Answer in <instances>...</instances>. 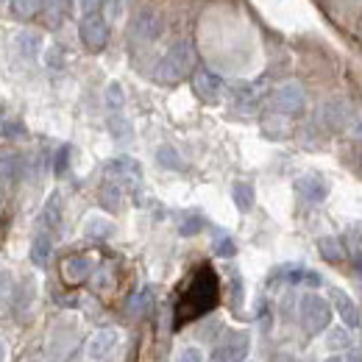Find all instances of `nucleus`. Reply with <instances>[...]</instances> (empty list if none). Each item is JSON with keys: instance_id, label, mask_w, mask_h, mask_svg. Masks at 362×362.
<instances>
[{"instance_id": "obj_16", "label": "nucleus", "mask_w": 362, "mask_h": 362, "mask_svg": "<svg viewBox=\"0 0 362 362\" xmlns=\"http://www.w3.org/2000/svg\"><path fill=\"white\" fill-rule=\"evenodd\" d=\"M42 20L50 28H59L70 17V0H42Z\"/></svg>"}, {"instance_id": "obj_34", "label": "nucleus", "mask_w": 362, "mask_h": 362, "mask_svg": "<svg viewBox=\"0 0 362 362\" xmlns=\"http://www.w3.org/2000/svg\"><path fill=\"white\" fill-rule=\"evenodd\" d=\"M201 228H204V218L192 215V218H187V221L181 223V234H184V237H189V234H198Z\"/></svg>"}, {"instance_id": "obj_6", "label": "nucleus", "mask_w": 362, "mask_h": 362, "mask_svg": "<svg viewBox=\"0 0 362 362\" xmlns=\"http://www.w3.org/2000/svg\"><path fill=\"white\" fill-rule=\"evenodd\" d=\"M304 103H307V95L301 90V84H281L271 92V109L276 115H301L304 112Z\"/></svg>"}, {"instance_id": "obj_13", "label": "nucleus", "mask_w": 362, "mask_h": 362, "mask_svg": "<svg viewBox=\"0 0 362 362\" xmlns=\"http://www.w3.org/2000/svg\"><path fill=\"white\" fill-rule=\"evenodd\" d=\"M296 192L307 201V204H323L326 195H329V184L315 176V173H307L301 179H296Z\"/></svg>"}, {"instance_id": "obj_37", "label": "nucleus", "mask_w": 362, "mask_h": 362, "mask_svg": "<svg viewBox=\"0 0 362 362\" xmlns=\"http://www.w3.org/2000/svg\"><path fill=\"white\" fill-rule=\"evenodd\" d=\"M78 6H81V11H84V14H92V11H100L103 0H78Z\"/></svg>"}, {"instance_id": "obj_36", "label": "nucleus", "mask_w": 362, "mask_h": 362, "mask_svg": "<svg viewBox=\"0 0 362 362\" xmlns=\"http://www.w3.org/2000/svg\"><path fill=\"white\" fill-rule=\"evenodd\" d=\"M62 64H64L62 47H50V50H47V67H62Z\"/></svg>"}, {"instance_id": "obj_12", "label": "nucleus", "mask_w": 362, "mask_h": 362, "mask_svg": "<svg viewBox=\"0 0 362 362\" xmlns=\"http://www.w3.org/2000/svg\"><path fill=\"white\" fill-rule=\"evenodd\" d=\"M329 304L337 310V315L343 317L346 329L360 326V310H357V304H354V298L349 293H343L340 287H329Z\"/></svg>"}, {"instance_id": "obj_26", "label": "nucleus", "mask_w": 362, "mask_h": 362, "mask_svg": "<svg viewBox=\"0 0 362 362\" xmlns=\"http://www.w3.org/2000/svg\"><path fill=\"white\" fill-rule=\"evenodd\" d=\"M42 11V0H11V14L20 20H31Z\"/></svg>"}, {"instance_id": "obj_9", "label": "nucleus", "mask_w": 362, "mask_h": 362, "mask_svg": "<svg viewBox=\"0 0 362 362\" xmlns=\"http://www.w3.org/2000/svg\"><path fill=\"white\" fill-rule=\"evenodd\" d=\"M106 176L112 181H117L120 187H132L134 189L136 184L142 181V168L132 156H120V159H112L106 165Z\"/></svg>"}, {"instance_id": "obj_33", "label": "nucleus", "mask_w": 362, "mask_h": 362, "mask_svg": "<svg viewBox=\"0 0 362 362\" xmlns=\"http://www.w3.org/2000/svg\"><path fill=\"white\" fill-rule=\"evenodd\" d=\"M148 304H151V293H148V290L136 293L134 298H132V313H134V315L145 313V310H148Z\"/></svg>"}, {"instance_id": "obj_43", "label": "nucleus", "mask_w": 362, "mask_h": 362, "mask_svg": "<svg viewBox=\"0 0 362 362\" xmlns=\"http://www.w3.org/2000/svg\"><path fill=\"white\" fill-rule=\"evenodd\" d=\"M281 362H298V360H293V357H287V360H281Z\"/></svg>"}, {"instance_id": "obj_18", "label": "nucleus", "mask_w": 362, "mask_h": 362, "mask_svg": "<svg viewBox=\"0 0 362 362\" xmlns=\"http://www.w3.org/2000/svg\"><path fill=\"white\" fill-rule=\"evenodd\" d=\"M98 201H100L103 209H109V212H120V206H123V187H120L117 181L109 179L103 187H100Z\"/></svg>"}, {"instance_id": "obj_21", "label": "nucleus", "mask_w": 362, "mask_h": 362, "mask_svg": "<svg viewBox=\"0 0 362 362\" xmlns=\"http://www.w3.org/2000/svg\"><path fill=\"white\" fill-rule=\"evenodd\" d=\"M326 349L329 351H349L351 349V334L346 326H329L326 329Z\"/></svg>"}, {"instance_id": "obj_28", "label": "nucleus", "mask_w": 362, "mask_h": 362, "mask_svg": "<svg viewBox=\"0 0 362 362\" xmlns=\"http://www.w3.org/2000/svg\"><path fill=\"white\" fill-rule=\"evenodd\" d=\"M123 103H126V95H123V87L117 81H112L106 87V106L109 112H123Z\"/></svg>"}, {"instance_id": "obj_27", "label": "nucleus", "mask_w": 362, "mask_h": 362, "mask_svg": "<svg viewBox=\"0 0 362 362\" xmlns=\"http://www.w3.org/2000/svg\"><path fill=\"white\" fill-rule=\"evenodd\" d=\"M115 231V226L106 221V218H98V215H92L90 221L84 223V234L92 237V240H100V237H109Z\"/></svg>"}, {"instance_id": "obj_14", "label": "nucleus", "mask_w": 362, "mask_h": 362, "mask_svg": "<svg viewBox=\"0 0 362 362\" xmlns=\"http://www.w3.org/2000/svg\"><path fill=\"white\" fill-rule=\"evenodd\" d=\"M62 273H64V279H67L70 284H78V281H84V279L92 273V259L90 257H84V254L67 257L64 265H62Z\"/></svg>"}, {"instance_id": "obj_40", "label": "nucleus", "mask_w": 362, "mask_h": 362, "mask_svg": "<svg viewBox=\"0 0 362 362\" xmlns=\"http://www.w3.org/2000/svg\"><path fill=\"white\" fill-rule=\"evenodd\" d=\"M349 362H362L360 351H354V349H351V357H349Z\"/></svg>"}, {"instance_id": "obj_23", "label": "nucleus", "mask_w": 362, "mask_h": 362, "mask_svg": "<svg viewBox=\"0 0 362 362\" xmlns=\"http://www.w3.org/2000/svg\"><path fill=\"white\" fill-rule=\"evenodd\" d=\"M156 162H159L165 170H184V159H181V153L173 145H162V148L156 151Z\"/></svg>"}, {"instance_id": "obj_31", "label": "nucleus", "mask_w": 362, "mask_h": 362, "mask_svg": "<svg viewBox=\"0 0 362 362\" xmlns=\"http://www.w3.org/2000/svg\"><path fill=\"white\" fill-rule=\"evenodd\" d=\"M234 251H237V245H234V240L231 237H218L215 240V254L218 257H234Z\"/></svg>"}, {"instance_id": "obj_29", "label": "nucleus", "mask_w": 362, "mask_h": 362, "mask_svg": "<svg viewBox=\"0 0 362 362\" xmlns=\"http://www.w3.org/2000/svg\"><path fill=\"white\" fill-rule=\"evenodd\" d=\"M100 8H103L100 14L106 17V23H115V20L123 17V11H126V0H103Z\"/></svg>"}, {"instance_id": "obj_32", "label": "nucleus", "mask_w": 362, "mask_h": 362, "mask_svg": "<svg viewBox=\"0 0 362 362\" xmlns=\"http://www.w3.org/2000/svg\"><path fill=\"white\" fill-rule=\"evenodd\" d=\"M176 362H204V351L201 349H195V346H187V349H181Z\"/></svg>"}, {"instance_id": "obj_10", "label": "nucleus", "mask_w": 362, "mask_h": 362, "mask_svg": "<svg viewBox=\"0 0 362 362\" xmlns=\"http://www.w3.org/2000/svg\"><path fill=\"white\" fill-rule=\"evenodd\" d=\"M245 354H248V334L245 332H228L215 346V360L218 362H243Z\"/></svg>"}, {"instance_id": "obj_7", "label": "nucleus", "mask_w": 362, "mask_h": 362, "mask_svg": "<svg viewBox=\"0 0 362 362\" xmlns=\"http://www.w3.org/2000/svg\"><path fill=\"white\" fill-rule=\"evenodd\" d=\"M78 37H81L84 47L92 50V53L103 50L106 42H109V23H106V17H103L100 11L84 14V20H81V25H78Z\"/></svg>"}, {"instance_id": "obj_8", "label": "nucleus", "mask_w": 362, "mask_h": 362, "mask_svg": "<svg viewBox=\"0 0 362 362\" xmlns=\"http://www.w3.org/2000/svg\"><path fill=\"white\" fill-rule=\"evenodd\" d=\"M120 346V332L117 329H98L87 340V360L90 362H106Z\"/></svg>"}, {"instance_id": "obj_4", "label": "nucleus", "mask_w": 362, "mask_h": 362, "mask_svg": "<svg viewBox=\"0 0 362 362\" xmlns=\"http://www.w3.org/2000/svg\"><path fill=\"white\" fill-rule=\"evenodd\" d=\"M165 31V20L156 8H139L132 20V28H129V37L136 45H151L162 37Z\"/></svg>"}, {"instance_id": "obj_15", "label": "nucleus", "mask_w": 362, "mask_h": 362, "mask_svg": "<svg viewBox=\"0 0 362 362\" xmlns=\"http://www.w3.org/2000/svg\"><path fill=\"white\" fill-rule=\"evenodd\" d=\"M50 254H53V234L37 228V234H34V240H31V262L40 265V268H45Z\"/></svg>"}, {"instance_id": "obj_30", "label": "nucleus", "mask_w": 362, "mask_h": 362, "mask_svg": "<svg viewBox=\"0 0 362 362\" xmlns=\"http://www.w3.org/2000/svg\"><path fill=\"white\" fill-rule=\"evenodd\" d=\"M262 129H265V134L273 136V139H281V136H287V120H284V115H279V117H268Z\"/></svg>"}, {"instance_id": "obj_17", "label": "nucleus", "mask_w": 362, "mask_h": 362, "mask_svg": "<svg viewBox=\"0 0 362 362\" xmlns=\"http://www.w3.org/2000/svg\"><path fill=\"white\" fill-rule=\"evenodd\" d=\"M40 228L47 234H56L62 228V201H59V195H53L45 204V209L40 215Z\"/></svg>"}, {"instance_id": "obj_1", "label": "nucleus", "mask_w": 362, "mask_h": 362, "mask_svg": "<svg viewBox=\"0 0 362 362\" xmlns=\"http://www.w3.org/2000/svg\"><path fill=\"white\" fill-rule=\"evenodd\" d=\"M218 301V276L209 271V268H201L195 273V279L189 281L184 298L179 301V310H176V326L187 323V320H195V317L206 315Z\"/></svg>"}, {"instance_id": "obj_39", "label": "nucleus", "mask_w": 362, "mask_h": 362, "mask_svg": "<svg viewBox=\"0 0 362 362\" xmlns=\"http://www.w3.org/2000/svg\"><path fill=\"white\" fill-rule=\"evenodd\" d=\"M349 129H351V134H354V136H357V139L362 142V117H357V120H351V126H349Z\"/></svg>"}, {"instance_id": "obj_42", "label": "nucleus", "mask_w": 362, "mask_h": 362, "mask_svg": "<svg viewBox=\"0 0 362 362\" xmlns=\"http://www.w3.org/2000/svg\"><path fill=\"white\" fill-rule=\"evenodd\" d=\"M326 362H346V360H340V357H329Z\"/></svg>"}, {"instance_id": "obj_3", "label": "nucleus", "mask_w": 362, "mask_h": 362, "mask_svg": "<svg viewBox=\"0 0 362 362\" xmlns=\"http://www.w3.org/2000/svg\"><path fill=\"white\" fill-rule=\"evenodd\" d=\"M298 320H301V326H304V332L310 337L323 334L329 329V323H332V304L317 293H307L298 301Z\"/></svg>"}, {"instance_id": "obj_38", "label": "nucleus", "mask_w": 362, "mask_h": 362, "mask_svg": "<svg viewBox=\"0 0 362 362\" xmlns=\"http://www.w3.org/2000/svg\"><path fill=\"white\" fill-rule=\"evenodd\" d=\"M8 293H11V279H8V273L0 271V301H3Z\"/></svg>"}, {"instance_id": "obj_25", "label": "nucleus", "mask_w": 362, "mask_h": 362, "mask_svg": "<svg viewBox=\"0 0 362 362\" xmlns=\"http://www.w3.org/2000/svg\"><path fill=\"white\" fill-rule=\"evenodd\" d=\"M17 45H20V53L25 56V59H37L40 56V47H42V37L34 31H25V34H20V40H17Z\"/></svg>"}, {"instance_id": "obj_20", "label": "nucleus", "mask_w": 362, "mask_h": 362, "mask_svg": "<svg viewBox=\"0 0 362 362\" xmlns=\"http://www.w3.org/2000/svg\"><path fill=\"white\" fill-rule=\"evenodd\" d=\"M231 201L240 212H251L254 209V187L248 181H234L231 187Z\"/></svg>"}, {"instance_id": "obj_22", "label": "nucleus", "mask_w": 362, "mask_h": 362, "mask_svg": "<svg viewBox=\"0 0 362 362\" xmlns=\"http://www.w3.org/2000/svg\"><path fill=\"white\" fill-rule=\"evenodd\" d=\"M317 251H320V257L326 262H343V257H346V251H343L337 237H320L317 240Z\"/></svg>"}, {"instance_id": "obj_5", "label": "nucleus", "mask_w": 362, "mask_h": 362, "mask_svg": "<svg viewBox=\"0 0 362 362\" xmlns=\"http://www.w3.org/2000/svg\"><path fill=\"white\" fill-rule=\"evenodd\" d=\"M317 123H320V129H326L332 134L343 132V129L351 126V106L343 98H329L317 109Z\"/></svg>"}, {"instance_id": "obj_35", "label": "nucleus", "mask_w": 362, "mask_h": 362, "mask_svg": "<svg viewBox=\"0 0 362 362\" xmlns=\"http://www.w3.org/2000/svg\"><path fill=\"white\" fill-rule=\"evenodd\" d=\"M67 159H70V148L64 145V148H59V153H56V176H62V173H67Z\"/></svg>"}, {"instance_id": "obj_24", "label": "nucleus", "mask_w": 362, "mask_h": 362, "mask_svg": "<svg viewBox=\"0 0 362 362\" xmlns=\"http://www.w3.org/2000/svg\"><path fill=\"white\" fill-rule=\"evenodd\" d=\"M109 132L117 142H129L132 139V123L123 117V112H112L109 115Z\"/></svg>"}, {"instance_id": "obj_19", "label": "nucleus", "mask_w": 362, "mask_h": 362, "mask_svg": "<svg viewBox=\"0 0 362 362\" xmlns=\"http://www.w3.org/2000/svg\"><path fill=\"white\" fill-rule=\"evenodd\" d=\"M34 296H37V284H34V279H25V281L14 290V313H17L20 317H25L28 307L34 304Z\"/></svg>"}, {"instance_id": "obj_11", "label": "nucleus", "mask_w": 362, "mask_h": 362, "mask_svg": "<svg viewBox=\"0 0 362 362\" xmlns=\"http://www.w3.org/2000/svg\"><path fill=\"white\" fill-rule=\"evenodd\" d=\"M192 92L204 103H218L221 95H223V81H221V76H215L209 70H195V76H192Z\"/></svg>"}, {"instance_id": "obj_2", "label": "nucleus", "mask_w": 362, "mask_h": 362, "mask_svg": "<svg viewBox=\"0 0 362 362\" xmlns=\"http://www.w3.org/2000/svg\"><path fill=\"white\" fill-rule=\"evenodd\" d=\"M192 62H195V50L189 42H176L170 45V50L159 59L156 70H153V78L159 84H179L181 78L192 70Z\"/></svg>"}, {"instance_id": "obj_41", "label": "nucleus", "mask_w": 362, "mask_h": 362, "mask_svg": "<svg viewBox=\"0 0 362 362\" xmlns=\"http://www.w3.org/2000/svg\"><path fill=\"white\" fill-rule=\"evenodd\" d=\"M0 362H6V346L0 343Z\"/></svg>"}]
</instances>
